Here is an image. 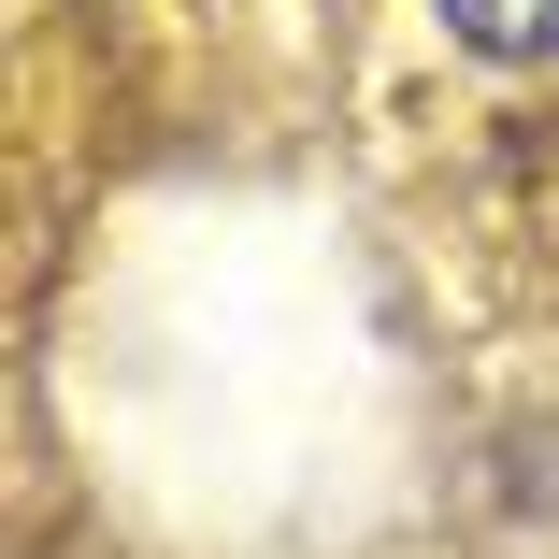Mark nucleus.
<instances>
[{
    "instance_id": "1",
    "label": "nucleus",
    "mask_w": 559,
    "mask_h": 559,
    "mask_svg": "<svg viewBox=\"0 0 559 559\" xmlns=\"http://www.w3.org/2000/svg\"><path fill=\"white\" fill-rule=\"evenodd\" d=\"M430 15H460V44H488V58H545L559 44V0H430Z\"/></svg>"
}]
</instances>
